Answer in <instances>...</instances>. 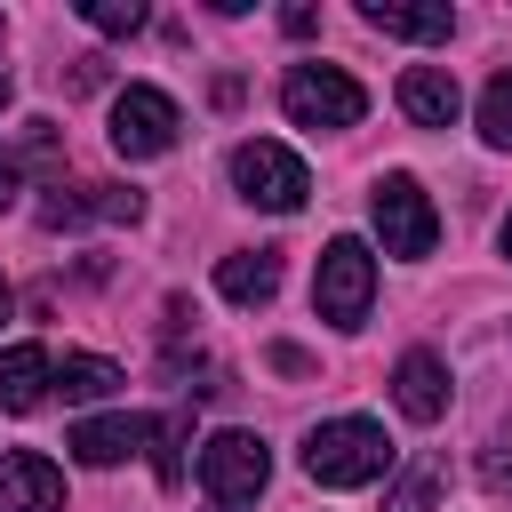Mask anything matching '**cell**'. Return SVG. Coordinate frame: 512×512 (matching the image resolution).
Wrapping results in <instances>:
<instances>
[{
	"label": "cell",
	"mask_w": 512,
	"mask_h": 512,
	"mask_svg": "<svg viewBox=\"0 0 512 512\" xmlns=\"http://www.w3.org/2000/svg\"><path fill=\"white\" fill-rule=\"evenodd\" d=\"M384 464H392V440H384V424H368V416H328V424H312V440H304V472H312L320 488H368Z\"/></svg>",
	"instance_id": "6da1fadb"
},
{
	"label": "cell",
	"mask_w": 512,
	"mask_h": 512,
	"mask_svg": "<svg viewBox=\"0 0 512 512\" xmlns=\"http://www.w3.org/2000/svg\"><path fill=\"white\" fill-rule=\"evenodd\" d=\"M264 480H272V448L256 432L232 424V432H208L200 440V488H208L216 512H248L264 496Z\"/></svg>",
	"instance_id": "7a4b0ae2"
},
{
	"label": "cell",
	"mask_w": 512,
	"mask_h": 512,
	"mask_svg": "<svg viewBox=\"0 0 512 512\" xmlns=\"http://www.w3.org/2000/svg\"><path fill=\"white\" fill-rule=\"evenodd\" d=\"M368 304H376V256H368V240H328L320 248V272H312V312L328 320V328H360L368 320Z\"/></svg>",
	"instance_id": "3957f363"
},
{
	"label": "cell",
	"mask_w": 512,
	"mask_h": 512,
	"mask_svg": "<svg viewBox=\"0 0 512 512\" xmlns=\"http://www.w3.org/2000/svg\"><path fill=\"white\" fill-rule=\"evenodd\" d=\"M280 112H288L296 128H352V120L368 112V88H360L344 64H288Z\"/></svg>",
	"instance_id": "277c9868"
},
{
	"label": "cell",
	"mask_w": 512,
	"mask_h": 512,
	"mask_svg": "<svg viewBox=\"0 0 512 512\" xmlns=\"http://www.w3.org/2000/svg\"><path fill=\"white\" fill-rule=\"evenodd\" d=\"M232 192H240L248 208L296 216V208H304V192H312V176H304V160H296L288 144H272V136H248V144H232Z\"/></svg>",
	"instance_id": "5b68a950"
},
{
	"label": "cell",
	"mask_w": 512,
	"mask_h": 512,
	"mask_svg": "<svg viewBox=\"0 0 512 512\" xmlns=\"http://www.w3.org/2000/svg\"><path fill=\"white\" fill-rule=\"evenodd\" d=\"M368 224H376V240H384V256H432V240H440V216H432V192L416 184V176H376V192H368Z\"/></svg>",
	"instance_id": "8992f818"
},
{
	"label": "cell",
	"mask_w": 512,
	"mask_h": 512,
	"mask_svg": "<svg viewBox=\"0 0 512 512\" xmlns=\"http://www.w3.org/2000/svg\"><path fill=\"white\" fill-rule=\"evenodd\" d=\"M176 128H184V112H176V96L168 88H144V80H128L120 96H112V152L120 160H160V152H176Z\"/></svg>",
	"instance_id": "52a82bcc"
},
{
	"label": "cell",
	"mask_w": 512,
	"mask_h": 512,
	"mask_svg": "<svg viewBox=\"0 0 512 512\" xmlns=\"http://www.w3.org/2000/svg\"><path fill=\"white\" fill-rule=\"evenodd\" d=\"M0 512H64V472L40 448H8L0 456Z\"/></svg>",
	"instance_id": "ba28073f"
},
{
	"label": "cell",
	"mask_w": 512,
	"mask_h": 512,
	"mask_svg": "<svg viewBox=\"0 0 512 512\" xmlns=\"http://www.w3.org/2000/svg\"><path fill=\"white\" fill-rule=\"evenodd\" d=\"M448 360L440 352H400V368H392V400H400V416L408 424H440L448 416Z\"/></svg>",
	"instance_id": "9c48e42d"
},
{
	"label": "cell",
	"mask_w": 512,
	"mask_h": 512,
	"mask_svg": "<svg viewBox=\"0 0 512 512\" xmlns=\"http://www.w3.org/2000/svg\"><path fill=\"white\" fill-rule=\"evenodd\" d=\"M400 112H408L416 128H448V120L464 112L456 72H448V64H408V72H400Z\"/></svg>",
	"instance_id": "30bf717a"
},
{
	"label": "cell",
	"mask_w": 512,
	"mask_h": 512,
	"mask_svg": "<svg viewBox=\"0 0 512 512\" xmlns=\"http://www.w3.org/2000/svg\"><path fill=\"white\" fill-rule=\"evenodd\" d=\"M360 24L384 40H448L456 32V16L440 0H360Z\"/></svg>",
	"instance_id": "8fae6325"
},
{
	"label": "cell",
	"mask_w": 512,
	"mask_h": 512,
	"mask_svg": "<svg viewBox=\"0 0 512 512\" xmlns=\"http://www.w3.org/2000/svg\"><path fill=\"white\" fill-rule=\"evenodd\" d=\"M64 448H72L80 464H120V456L152 448V416H88V424H72Z\"/></svg>",
	"instance_id": "7c38bea8"
},
{
	"label": "cell",
	"mask_w": 512,
	"mask_h": 512,
	"mask_svg": "<svg viewBox=\"0 0 512 512\" xmlns=\"http://www.w3.org/2000/svg\"><path fill=\"white\" fill-rule=\"evenodd\" d=\"M216 288H224V304H240V312L272 304V296H280V248H240V256H224V264H216Z\"/></svg>",
	"instance_id": "4fadbf2b"
},
{
	"label": "cell",
	"mask_w": 512,
	"mask_h": 512,
	"mask_svg": "<svg viewBox=\"0 0 512 512\" xmlns=\"http://www.w3.org/2000/svg\"><path fill=\"white\" fill-rule=\"evenodd\" d=\"M48 384H56V360H48L40 344H8V352H0V408H8V416H32V408L48 400Z\"/></svg>",
	"instance_id": "5bb4252c"
},
{
	"label": "cell",
	"mask_w": 512,
	"mask_h": 512,
	"mask_svg": "<svg viewBox=\"0 0 512 512\" xmlns=\"http://www.w3.org/2000/svg\"><path fill=\"white\" fill-rule=\"evenodd\" d=\"M440 488H448V456H432V448H424V456H408V472L384 488V512H432V504H440Z\"/></svg>",
	"instance_id": "9a60e30c"
},
{
	"label": "cell",
	"mask_w": 512,
	"mask_h": 512,
	"mask_svg": "<svg viewBox=\"0 0 512 512\" xmlns=\"http://www.w3.org/2000/svg\"><path fill=\"white\" fill-rule=\"evenodd\" d=\"M48 392H64V400H104V392H120V368H112L104 352H64Z\"/></svg>",
	"instance_id": "2e32d148"
},
{
	"label": "cell",
	"mask_w": 512,
	"mask_h": 512,
	"mask_svg": "<svg viewBox=\"0 0 512 512\" xmlns=\"http://www.w3.org/2000/svg\"><path fill=\"white\" fill-rule=\"evenodd\" d=\"M184 440H192V416H184V408L152 424V472H160V488H176V480H184Z\"/></svg>",
	"instance_id": "e0dca14e"
},
{
	"label": "cell",
	"mask_w": 512,
	"mask_h": 512,
	"mask_svg": "<svg viewBox=\"0 0 512 512\" xmlns=\"http://www.w3.org/2000/svg\"><path fill=\"white\" fill-rule=\"evenodd\" d=\"M480 136H488L496 152H512V64L480 88Z\"/></svg>",
	"instance_id": "ac0fdd59"
},
{
	"label": "cell",
	"mask_w": 512,
	"mask_h": 512,
	"mask_svg": "<svg viewBox=\"0 0 512 512\" xmlns=\"http://www.w3.org/2000/svg\"><path fill=\"white\" fill-rule=\"evenodd\" d=\"M80 224H96L88 192H72V184H48V200H40V232H80Z\"/></svg>",
	"instance_id": "d6986e66"
},
{
	"label": "cell",
	"mask_w": 512,
	"mask_h": 512,
	"mask_svg": "<svg viewBox=\"0 0 512 512\" xmlns=\"http://www.w3.org/2000/svg\"><path fill=\"white\" fill-rule=\"evenodd\" d=\"M80 24H96V32H144V0H80Z\"/></svg>",
	"instance_id": "ffe728a7"
},
{
	"label": "cell",
	"mask_w": 512,
	"mask_h": 512,
	"mask_svg": "<svg viewBox=\"0 0 512 512\" xmlns=\"http://www.w3.org/2000/svg\"><path fill=\"white\" fill-rule=\"evenodd\" d=\"M88 208H96L104 224H136V216H144V192H128V184H88Z\"/></svg>",
	"instance_id": "44dd1931"
},
{
	"label": "cell",
	"mask_w": 512,
	"mask_h": 512,
	"mask_svg": "<svg viewBox=\"0 0 512 512\" xmlns=\"http://www.w3.org/2000/svg\"><path fill=\"white\" fill-rule=\"evenodd\" d=\"M24 152L56 168V120H24Z\"/></svg>",
	"instance_id": "7402d4cb"
},
{
	"label": "cell",
	"mask_w": 512,
	"mask_h": 512,
	"mask_svg": "<svg viewBox=\"0 0 512 512\" xmlns=\"http://www.w3.org/2000/svg\"><path fill=\"white\" fill-rule=\"evenodd\" d=\"M16 200H24V160L0 144V208H16Z\"/></svg>",
	"instance_id": "603a6c76"
},
{
	"label": "cell",
	"mask_w": 512,
	"mask_h": 512,
	"mask_svg": "<svg viewBox=\"0 0 512 512\" xmlns=\"http://www.w3.org/2000/svg\"><path fill=\"white\" fill-rule=\"evenodd\" d=\"M280 32H288V40H312V32H320V8H304V0L280 8Z\"/></svg>",
	"instance_id": "cb8c5ba5"
},
{
	"label": "cell",
	"mask_w": 512,
	"mask_h": 512,
	"mask_svg": "<svg viewBox=\"0 0 512 512\" xmlns=\"http://www.w3.org/2000/svg\"><path fill=\"white\" fill-rule=\"evenodd\" d=\"M480 480H488L496 496H512V456H480Z\"/></svg>",
	"instance_id": "d4e9b609"
},
{
	"label": "cell",
	"mask_w": 512,
	"mask_h": 512,
	"mask_svg": "<svg viewBox=\"0 0 512 512\" xmlns=\"http://www.w3.org/2000/svg\"><path fill=\"white\" fill-rule=\"evenodd\" d=\"M496 240H504V256H512V208H504V224H496Z\"/></svg>",
	"instance_id": "484cf974"
},
{
	"label": "cell",
	"mask_w": 512,
	"mask_h": 512,
	"mask_svg": "<svg viewBox=\"0 0 512 512\" xmlns=\"http://www.w3.org/2000/svg\"><path fill=\"white\" fill-rule=\"evenodd\" d=\"M8 96H16V80H8V64H0V104H8Z\"/></svg>",
	"instance_id": "4316f807"
},
{
	"label": "cell",
	"mask_w": 512,
	"mask_h": 512,
	"mask_svg": "<svg viewBox=\"0 0 512 512\" xmlns=\"http://www.w3.org/2000/svg\"><path fill=\"white\" fill-rule=\"evenodd\" d=\"M0 320H8V280H0Z\"/></svg>",
	"instance_id": "83f0119b"
},
{
	"label": "cell",
	"mask_w": 512,
	"mask_h": 512,
	"mask_svg": "<svg viewBox=\"0 0 512 512\" xmlns=\"http://www.w3.org/2000/svg\"><path fill=\"white\" fill-rule=\"evenodd\" d=\"M0 32H8V24H0Z\"/></svg>",
	"instance_id": "f1b7e54d"
}]
</instances>
